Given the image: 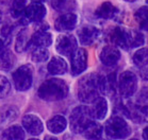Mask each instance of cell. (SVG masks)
<instances>
[{
    "mask_svg": "<svg viewBox=\"0 0 148 140\" xmlns=\"http://www.w3.org/2000/svg\"><path fill=\"white\" fill-rule=\"evenodd\" d=\"M69 87L61 79H48L40 84L37 96L45 101H60L67 97Z\"/></svg>",
    "mask_w": 148,
    "mask_h": 140,
    "instance_id": "7a4b0ae2",
    "label": "cell"
},
{
    "mask_svg": "<svg viewBox=\"0 0 148 140\" xmlns=\"http://www.w3.org/2000/svg\"><path fill=\"white\" fill-rule=\"evenodd\" d=\"M100 35V31L94 26H83L78 31V36H79V41L84 46H90L94 43L97 38Z\"/></svg>",
    "mask_w": 148,
    "mask_h": 140,
    "instance_id": "30bf717a",
    "label": "cell"
},
{
    "mask_svg": "<svg viewBox=\"0 0 148 140\" xmlns=\"http://www.w3.org/2000/svg\"><path fill=\"white\" fill-rule=\"evenodd\" d=\"M147 3H148V0H147Z\"/></svg>",
    "mask_w": 148,
    "mask_h": 140,
    "instance_id": "ab89813d",
    "label": "cell"
},
{
    "mask_svg": "<svg viewBox=\"0 0 148 140\" xmlns=\"http://www.w3.org/2000/svg\"><path fill=\"white\" fill-rule=\"evenodd\" d=\"M52 43V35L47 31H36L30 39V45H33L35 48L44 47L47 48Z\"/></svg>",
    "mask_w": 148,
    "mask_h": 140,
    "instance_id": "9a60e30c",
    "label": "cell"
},
{
    "mask_svg": "<svg viewBox=\"0 0 148 140\" xmlns=\"http://www.w3.org/2000/svg\"><path fill=\"white\" fill-rule=\"evenodd\" d=\"M134 17L140 28L144 29V30H148V7H140L136 11Z\"/></svg>",
    "mask_w": 148,
    "mask_h": 140,
    "instance_id": "484cf974",
    "label": "cell"
},
{
    "mask_svg": "<svg viewBox=\"0 0 148 140\" xmlns=\"http://www.w3.org/2000/svg\"><path fill=\"white\" fill-rule=\"evenodd\" d=\"M125 1H127V2H134L136 0H125Z\"/></svg>",
    "mask_w": 148,
    "mask_h": 140,
    "instance_id": "d590c367",
    "label": "cell"
},
{
    "mask_svg": "<svg viewBox=\"0 0 148 140\" xmlns=\"http://www.w3.org/2000/svg\"><path fill=\"white\" fill-rule=\"evenodd\" d=\"M66 126H67V121L64 117L60 116V115L52 117L47 122L48 130L53 134H60L62 132H64Z\"/></svg>",
    "mask_w": 148,
    "mask_h": 140,
    "instance_id": "d6986e66",
    "label": "cell"
},
{
    "mask_svg": "<svg viewBox=\"0 0 148 140\" xmlns=\"http://www.w3.org/2000/svg\"><path fill=\"white\" fill-rule=\"evenodd\" d=\"M101 63L106 66H113L121 58V51L115 46H106L100 52Z\"/></svg>",
    "mask_w": 148,
    "mask_h": 140,
    "instance_id": "5bb4252c",
    "label": "cell"
},
{
    "mask_svg": "<svg viewBox=\"0 0 148 140\" xmlns=\"http://www.w3.org/2000/svg\"><path fill=\"white\" fill-rule=\"evenodd\" d=\"M92 115L94 118L98 120H102L108 113V103L104 98H97L96 100L93 102V106L91 108Z\"/></svg>",
    "mask_w": 148,
    "mask_h": 140,
    "instance_id": "ac0fdd59",
    "label": "cell"
},
{
    "mask_svg": "<svg viewBox=\"0 0 148 140\" xmlns=\"http://www.w3.org/2000/svg\"><path fill=\"white\" fill-rule=\"evenodd\" d=\"M26 0H13L11 5V14L14 18H21L26 11Z\"/></svg>",
    "mask_w": 148,
    "mask_h": 140,
    "instance_id": "d4e9b609",
    "label": "cell"
},
{
    "mask_svg": "<svg viewBox=\"0 0 148 140\" xmlns=\"http://www.w3.org/2000/svg\"><path fill=\"white\" fill-rule=\"evenodd\" d=\"M77 93L81 102L93 103L100 93H107V79L95 73L86 74L79 81Z\"/></svg>",
    "mask_w": 148,
    "mask_h": 140,
    "instance_id": "6da1fadb",
    "label": "cell"
},
{
    "mask_svg": "<svg viewBox=\"0 0 148 140\" xmlns=\"http://www.w3.org/2000/svg\"><path fill=\"white\" fill-rule=\"evenodd\" d=\"M93 115L91 108L84 105H80L74 108L69 117L71 130L76 134H82L93 122Z\"/></svg>",
    "mask_w": 148,
    "mask_h": 140,
    "instance_id": "3957f363",
    "label": "cell"
},
{
    "mask_svg": "<svg viewBox=\"0 0 148 140\" xmlns=\"http://www.w3.org/2000/svg\"><path fill=\"white\" fill-rule=\"evenodd\" d=\"M0 17H1V12H0Z\"/></svg>",
    "mask_w": 148,
    "mask_h": 140,
    "instance_id": "f35d334b",
    "label": "cell"
},
{
    "mask_svg": "<svg viewBox=\"0 0 148 140\" xmlns=\"http://www.w3.org/2000/svg\"><path fill=\"white\" fill-rule=\"evenodd\" d=\"M29 45H30V40L28 37V31L24 29L17 35L16 41H15V50L18 53H23L24 51H26Z\"/></svg>",
    "mask_w": 148,
    "mask_h": 140,
    "instance_id": "cb8c5ba5",
    "label": "cell"
},
{
    "mask_svg": "<svg viewBox=\"0 0 148 140\" xmlns=\"http://www.w3.org/2000/svg\"><path fill=\"white\" fill-rule=\"evenodd\" d=\"M118 13V10L109 1H104L97 7L95 15L102 19H112Z\"/></svg>",
    "mask_w": 148,
    "mask_h": 140,
    "instance_id": "e0dca14e",
    "label": "cell"
},
{
    "mask_svg": "<svg viewBox=\"0 0 148 140\" xmlns=\"http://www.w3.org/2000/svg\"><path fill=\"white\" fill-rule=\"evenodd\" d=\"M144 36L141 32L135 30H130L129 34V48H138V47L144 45Z\"/></svg>",
    "mask_w": 148,
    "mask_h": 140,
    "instance_id": "f1b7e54d",
    "label": "cell"
},
{
    "mask_svg": "<svg viewBox=\"0 0 148 140\" xmlns=\"http://www.w3.org/2000/svg\"><path fill=\"white\" fill-rule=\"evenodd\" d=\"M48 72L52 75H62L67 71V64L62 57L53 56L48 63Z\"/></svg>",
    "mask_w": 148,
    "mask_h": 140,
    "instance_id": "2e32d148",
    "label": "cell"
},
{
    "mask_svg": "<svg viewBox=\"0 0 148 140\" xmlns=\"http://www.w3.org/2000/svg\"><path fill=\"white\" fill-rule=\"evenodd\" d=\"M29 140H38V139H36V138H32V139H29Z\"/></svg>",
    "mask_w": 148,
    "mask_h": 140,
    "instance_id": "8d00e7d4",
    "label": "cell"
},
{
    "mask_svg": "<svg viewBox=\"0 0 148 140\" xmlns=\"http://www.w3.org/2000/svg\"><path fill=\"white\" fill-rule=\"evenodd\" d=\"M103 134L107 139H125L130 136L131 127L121 117L114 116L106 122Z\"/></svg>",
    "mask_w": 148,
    "mask_h": 140,
    "instance_id": "277c9868",
    "label": "cell"
},
{
    "mask_svg": "<svg viewBox=\"0 0 148 140\" xmlns=\"http://www.w3.org/2000/svg\"><path fill=\"white\" fill-rule=\"evenodd\" d=\"M34 1H35V2H40V3H42V2H44V1H46V0H34Z\"/></svg>",
    "mask_w": 148,
    "mask_h": 140,
    "instance_id": "e575fe53",
    "label": "cell"
},
{
    "mask_svg": "<svg viewBox=\"0 0 148 140\" xmlns=\"http://www.w3.org/2000/svg\"><path fill=\"white\" fill-rule=\"evenodd\" d=\"M46 16V7L40 2H32L26 7L24 16L21 17V22H40Z\"/></svg>",
    "mask_w": 148,
    "mask_h": 140,
    "instance_id": "52a82bcc",
    "label": "cell"
},
{
    "mask_svg": "<svg viewBox=\"0 0 148 140\" xmlns=\"http://www.w3.org/2000/svg\"><path fill=\"white\" fill-rule=\"evenodd\" d=\"M71 74L79 75L88 67V53L86 51L80 48L75 51L71 56Z\"/></svg>",
    "mask_w": 148,
    "mask_h": 140,
    "instance_id": "9c48e42d",
    "label": "cell"
},
{
    "mask_svg": "<svg viewBox=\"0 0 148 140\" xmlns=\"http://www.w3.org/2000/svg\"><path fill=\"white\" fill-rule=\"evenodd\" d=\"M11 90L10 82L7 77L0 74V98H4L9 94Z\"/></svg>",
    "mask_w": 148,
    "mask_h": 140,
    "instance_id": "f546056e",
    "label": "cell"
},
{
    "mask_svg": "<svg viewBox=\"0 0 148 140\" xmlns=\"http://www.w3.org/2000/svg\"><path fill=\"white\" fill-rule=\"evenodd\" d=\"M129 34L130 30L128 29L116 27L110 33V40L113 45H117L124 49H129Z\"/></svg>",
    "mask_w": 148,
    "mask_h": 140,
    "instance_id": "4fadbf2b",
    "label": "cell"
},
{
    "mask_svg": "<svg viewBox=\"0 0 148 140\" xmlns=\"http://www.w3.org/2000/svg\"><path fill=\"white\" fill-rule=\"evenodd\" d=\"M23 126L28 133L33 136L40 135L44 130L43 122L35 115H26L23 118Z\"/></svg>",
    "mask_w": 148,
    "mask_h": 140,
    "instance_id": "7c38bea8",
    "label": "cell"
},
{
    "mask_svg": "<svg viewBox=\"0 0 148 140\" xmlns=\"http://www.w3.org/2000/svg\"><path fill=\"white\" fill-rule=\"evenodd\" d=\"M131 140H138V139H131Z\"/></svg>",
    "mask_w": 148,
    "mask_h": 140,
    "instance_id": "74e56055",
    "label": "cell"
},
{
    "mask_svg": "<svg viewBox=\"0 0 148 140\" xmlns=\"http://www.w3.org/2000/svg\"><path fill=\"white\" fill-rule=\"evenodd\" d=\"M119 92L124 98H130L138 89V77L131 71H125L119 77Z\"/></svg>",
    "mask_w": 148,
    "mask_h": 140,
    "instance_id": "8992f818",
    "label": "cell"
},
{
    "mask_svg": "<svg viewBox=\"0 0 148 140\" xmlns=\"http://www.w3.org/2000/svg\"><path fill=\"white\" fill-rule=\"evenodd\" d=\"M15 63V56L11 52L9 48H5L2 52H0V70L8 71L13 67Z\"/></svg>",
    "mask_w": 148,
    "mask_h": 140,
    "instance_id": "603a6c76",
    "label": "cell"
},
{
    "mask_svg": "<svg viewBox=\"0 0 148 140\" xmlns=\"http://www.w3.org/2000/svg\"><path fill=\"white\" fill-rule=\"evenodd\" d=\"M33 81V67L26 64L17 68L13 72V82L18 91H26L30 89Z\"/></svg>",
    "mask_w": 148,
    "mask_h": 140,
    "instance_id": "5b68a950",
    "label": "cell"
},
{
    "mask_svg": "<svg viewBox=\"0 0 148 140\" xmlns=\"http://www.w3.org/2000/svg\"><path fill=\"white\" fill-rule=\"evenodd\" d=\"M49 57V51L44 48V47H37L33 50L32 54H31V58L33 62H36V63H43V62H46Z\"/></svg>",
    "mask_w": 148,
    "mask_h": 140,
    "instance_id": "83f0119b",
    "label": "cell"
},
{
    "mask_svg": "<svg viewBox=\"0 0 148 140\" xmlns=\"http://www.w3.org/2000/svg\"><path fill=\"white\" fill-rule=\"evenodd\" d=\"M7 48V40L4 38H0V52H2Z\"/></svg>",
    "mask_w": 148,
    "mask_h": 140,
    "instance_id": "1f68e13d",
    "label": "cell"
},
{
    "mask_svg": "<svg viewBox=\"0 0 148 140\" xmlns=\"http://www.w3.org/2000/svg\"><path fill=\"white\" fill-rule=\"evenodd\" d=\"M143 138L145 140H148V126L145 127L144 130H143Z\"/></svg>",
    "mask_w": 148,
    "mask_h": 140,
    "instance_id": "d6a6232c",
    "label": "cell"
},
{
    "mask_svg": "<svg viewBox=\"0 0 148 140\" xmlns=\"http://www.w3.org/2000/svg\"><path fill=\"white\" fill-rule=\"evenodd\" d=\"M56 49L60 54L64 56H71L77 50V39L73 35L63 34L58 36L56 41Z\"/></svg>",
    "mask_w": 148,
    "mask_h": 140,
    "instance_id": "ba28073f",
    "label": "cell"
},
{
    "mask_svg": "<svg viewBox=\"0 0 148 140\" xmlns=\"http://www.w3.org/2000/svg\"><path fill=\"white\" fill-rule=\"evenodd\" d=\"M3 140H24L25 130L19 125H12L2 133Z\"/></svg>",
    "mask_w": 148,
    "mask_h": 140,
    "instance_id": "44dd1931",
    "label": "cell"
},
{
    "mask_svg": "<svg viewBox=\"0 0 148 140\" xmlns=\"http://www.w3.org/2000/svg\"><path fill=\"white\" fill-rule=\"evenodd\" d=\"M115 87H116V83H115V73H111L107 77V92L108 93H115Z\"/></svg>",
    "mask_w": 148,
    "mask_h": 140,
    "instance_id": "4dcf8cb0",
    "label": "cell"
},
{
    "mask_svg": "<svg viewBox=\"0 0 148 140\" xmlns=\"http://www.w3.org/2000/svg\"><path fill=\"white\" fill-rule=\"evenodd\" d=\"M132 60L138 67H144L148 64V48L138 49L134 54Z\"/></svg>",
    "mask_w": 148,
    "mask_h": 140,
    "instance_id": "4316f807",
    "label": "cell"
},
{
    "mask_svg": "<svg viewBox=\"0 0 148 140\" xmlns=\"http://www.w3.org/2000/svg\"><path fill=\"white\" fill-rule=\"evenodd\" d=\"M51 7L58 12H66L71 13L77 7L75 0H51Z\"/></svg>",
    "mask_w": 148,
    "mask_h": 140,
    "instance_id": "ffe728a7",
    "label": "cell"
},
{
    "mask_svg": "<svg viewBox=\"0 0 148 140\" xmlns=\"http://www.w3.org/2000/svg\"><path fill=\"white\" fill-rule=\"evenodd\" d=\"M82 134L88 139L100 140L102 138V136H103V130H102V126H101L100 124H98L93 121Z\"/></svg>",
    "mask_w": 148,
    "mask_h": 140,
    "instance_id": "7402d4cb",
    "label": "cell"
},
{
    "mask_svg": "<svg viewBox=\"0 0 148 140\" xmlns=\"http://www.w3.org/2000/svg\"><path fill=\"white\" fill-rule=\"evenodd\" d=\"M45 140H58V139H57V138H54V137L46 136V137H45Z\"/></svg>",
    "mask_w": 148,
    "mask_h": 140,
    "instance_id": "836d02e7",
    "label": "cell"
},
{
    "mask_svg": "<svg viewBox=\"0 0 148 140\" xmlns=\"http://www.w3.org/2000/svg\"><path fill=\"white\" fill-rule=\"evenodd\" d=\"M78 22V17L74 13H65L57 18L54 22V28L57 31L66 32L74 30Z\"/></svg>",
    "mask_w": 148,
    "mask_h": 140,
    "instance_id": "8fae6325",
    "label": "cell"
}]
</instances>
